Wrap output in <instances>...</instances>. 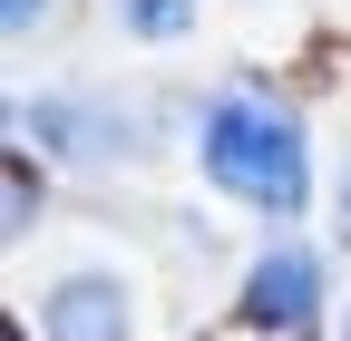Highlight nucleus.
<instances>
[{"label":"nucleus","instance_id":"obj_1","mask_svg":"<svg viewBox=\"0 0 351 341\" xmlns=\"http://www.w3.org/2000/svg\"><path fill=\"white\" fill-rule=\"evenodd\" d=\"M205 176L225 186V195H244V205H263V215H293L302 205V127L274 108V98H215L205 108Z\"/></svg>","mask_w":351,"mask_h":341},{"label":"nucleus","instance_id":"obj_2","mask_svg":"<svg viewBox=\"0 0 351 341\" xmlns=\"http://www.w3.org/2000/svg\"><path fill=\"white\" fill-rule=\"evenodd\" d=\"M127 322H137V303H127V283H108V273H69L49 303H39V331L49 341H127Z\"/></svg>","mask_w":351,"mask_h":341},{"label":"nucleus","instance_id":"obj_3","mask_svg":"<svg viewBox=\"0 0 351 341\" xmlns=\"http://www.w3.org/2000/svg\"><path fill=\"white\" fill-rule=\"evenodd\" d=\"M244 312H254L263 331H302V322L322 312V273H313V253H302V244H274V253L254 264V283H244Z\"/></svg>","mask_w":351,"mask_h":341},{"label":"nucleus","instance_id":"obj_4","mask_svg":"<svg viewBox=\"0 0 351 341\" xmlns=\"http://www.w3.org/2000/svg\"><path fill=\"white\" fill-rule=\"evenodd\" d=\"M117 20L137 29V39H176V29L195 20V0H117Z\"/></svg>","mask_w":351,"mask_h":341},{"label":"nucleus","instance_id":"obj_5","mask_svg":"<svg viewBox=\"0 0 351 341\" xmlns=\"http://www.w3.org/2000/svg\"><path fill=\"white\" fill-rule=\"evenodd\" d=\"M39 10H49V0H0V20H10V29H29Z\"/></svg>","mask_w":351,"mask_h":341},{"label":"nucleus","instance_id":"obj_6","mask_svg":"<svg viewBox=\"0 0 351 341\" xmlns=\"http://www.w3.org/2000/svg\"><path fill=\"white\" fill-rule=\"evenodd\" d=\"M341 215H351V186H341Z\"/></svg>","mask_w":351,"mask_h":341},{"label":"nucleus","instance_id":"obj_7","mask_svg":"<svg viewBox=\"0 0 351 341\" xmlns=\"http://www.w3.org/2000/svg\"><path fill=\"white\" fill-rule=\"evenodd\" d=\"M341 341H351V331H341Z\"/></svg>","mask_w":351,"mask_h":341}]
</instances>
